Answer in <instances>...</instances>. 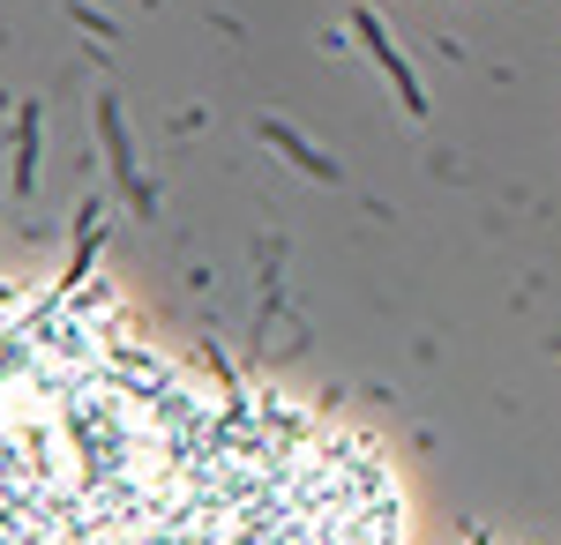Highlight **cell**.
Listing matches in <instances>:
<instances>
[{"instance_id": "obj_1", "label": "cell", "mask_w": 561, "mask_h": 545, "mask_svg": "<svg viewBox=\"0 0 561 545\" xmlns=\"http://www.w3.org/2000/svg\"><path fill=\"white\" fill-rule=\"evenodd\" d=\"M98 142H105V158H113V179H121L128 210L158 217V195H150V179H142V165H135V142H128V127H121V105H113V97H98Z\"/></svg>"}, {"instance_id": "obj_2", "label": "cell", "mask_w": 561, "mask_h": 545, "mask_svg": "<svg viewBox=\"0 0 561 545\" xmlns=\"http://www.w3.org/2000/svg\"><path fill=\"white\" fill-rule=\"evenodd\" d=\"M31 179H38V105H23V120H15V195H31Z\"/></svg>"}, {"instance_id": "obj_3", "label": "cell", "mask_w": 561, "mask_h": 545, "mask_svg": "<svg viewBox=\"0 0 561 545\" xmlns=\"http://www.w3.org/2000/svg\"><path fill=\"white\" fill-rule=\"evenodd\" d=\"M76 232H83V240H76V262H68V277H60V285H68V292H76V285H83L90 254H98V210H83V224H76Z\"/></svg>"}, {"instance_id": "obj_4", "label": "cell", "mask_w": 561, "mask_h": 545, "mask_svg": "<svg viewBox=\"0 0 561 545\" xmlns=\"http://www.w3.org/2000/svg\"><path fill=\"white\" fill-rule=\"evenodd\" d=\"M270 142H277V150H293V158H300L307 172H330V165H322V158H314V150L300 142V135H285V127H270Z\"/></svg>"}]
</instances>
